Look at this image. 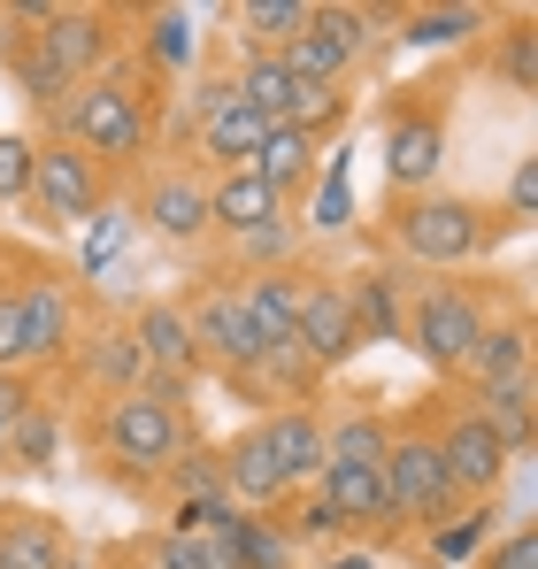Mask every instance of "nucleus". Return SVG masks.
<instances>
[{"label":"nucleus","instance_id":"nucleus-1","mask_svg":"<svg viewBox=\"0 0 538 569\" xmlns=\"http://www.w3.org/2000/svg\"><path fill=\"white\" fill-rule=\"evenodd\" d=\"M316 470H323V416L316 408H277L223 447L216 485H223L231 508H269V500L300 492Z\"/></svg>","mask_w":538,"mask_h":569},{"label":"nucleus","instance_id":"nucleus-2","mask_svg":"<svg viewBox=\"0 0 538 569\" xmlns=\"http://www.w3.org/2000/svg\"><path fill=\"white\" fill-rule=\"evenodd\" d=\"M100 455L123 477H162L185 462L192 423H185V385H139V392H108L100 400Z\"/></svg>","mask_w":538,"mask_h":569},{"label":"nucleus","instance_id":"nucleus-3","mask_svg":"<svg viewBox=\"0 0 538 569\" xmlns=\"http://www.w3.org/2000/svg\"><path fill=\"white\" fill-rule=\"evenodd\" d=\"M62 116V139L70 147H86L92 162L108 170H131V162H147L155 154V93H139L131 78H116V70H100V78H86L78 93L54 108Z\"/></svg>","mask_w":538,"mask_h":569},{"label":"nucleus","instance_id":"nucleus-4","mask_svg":"<svg viewBox=\"0 0 538 569\" xmlns=\"http://www.w3.org/2000/svg\"><path fill=\"white\" fill-rule=\"evenodd\" d=\"M385 439H392L385 416L323 423V470H316V492L331 500V516H339L347 531H385Z\"/></svg>","mask_w":538,"mask_h":569},{"label":"nucleus","instance_id":"nucleus-5","mask_svg":"<svg viewBox=\"0 0 538 569\" xmlns=\"http://www.w3.org/2000/svg\"><path fill=\"white\" fill-rule=\"evenodd\" d=\"M392 247L424 270H461L492 247V231H485V208L461 192H400L392 200Z\"/></svg>","mask_w":538,"mask_h":569},{"label":"nucleus","instance_id":"nucleus-6","mask_svg":"<svg viewBox=\"0 0 538 569\" xmlns=\"http://www.w3.org/2000/svg\"><path fill=\"white\" fill-rule=\"evenodd\" d=\"M454 508H461V492L447 477L439 439L424 423L392 431L385 439V531H431V523H447Z\"/></svg>","mask_w":538,"mask_h":569},{"label":"nucleus","instance_id":"nucleus-7","mask_svg":"<svg viewBox=\"0 0 538 569\" xmlns=\"http://www.w3.org/2000/svg\"><path fill=\"white\" fill-rule=\"evenodd\" d=\"M485 292H469V284H454V278H431V284H416L408 292V308H400V339L439 370V378H454L461 370V355L485 339Z\"/></svg>","mask_w":538,"mask_h":569},{"label":"nucleus","instance_id":"nucleus-8","mask_svg":"<svg viewBox=\"0 0 538 569\" xmlns=\"http://www.w3.org/2000/svg\"><path fill=\"white\" fill-rule=\"evenodd\" d=\"M78 331V308H70V284L62 278H23L0 284V370H31V362H54Z\"/></svg>","mask_w":538,"mask_h":569},{"label":"nucleus","instance_id":"nucleus-9","mask_svg":"<svg viewBox=\"0 0 538 569\" xmlns=\"http://www.w3.org/2000/svg\"><path fill=\"white\" fill-rule=\"evenodd\" d=\"M31 200H39L47 223H92L100 200H108V170L92 162L86 147H70L62 131L31 139Z\"/></svg>","mask_w":538,"mask_h":569},{"label":"nucleus","instance_id":"nucleus-10","mask_svg":"<svg viewBox=\"0 0 538 569\" xmlns=\"http://www.w3.org/2000/svg\"><path fill=\"white\" fill-rule=\"evenodd\" d=\"M185 323H192L200 362H216L223 378H255V362L269 355L262 339H255V323H247V308H239V284H208V292L185 308Z\"/></svg>","mask_w":538,"mask_h":569},{"label":"nucleus","instance_id":"nucleus-11","mask_svg":"<svg viewBox=\"0 0 538 569\" xmlns=\"http://www.w3.org/2000/svg\"><path fill=\"white\" fill-rule=\"evenodd\" d=\"M292 347L316 362V370H339L361 355V323H355V300L339 278H316L300 284V316H292Z\"/></svg>","mask_w":538,"mask_h":569},{"label":"nucleus","instance_id":"nucleus-12","mask_svg":"<svg viewBox=\"0 0 538 569\" xmlns=\"http://www.w3.org/2000/svg\"><path fill=\"white\" fill-rule=\"evenodd\" d=\"M431 439H439V455H447V477H454V492H461V500H492V492H500V477H508V462H516V455L492 439V423H485L477 408H454Z\"/></svg>","mask_w":538,"mask_h":569},{"label":"nucleus","instance_id":"nucleus-13","mask_svg":"<svg viewBox=\"0 0 538 569\" xmlns=\"http://www.w3.org/2000/svg\"><path fill=\"white\" fill-rule=\"evenodd\" d=\"M31 39H39V54H47V62L62 70V86L78 93L86 78H100V70H108V47H116V16H108V8H54V16H47V23H39Z\"/></svg>","mask_w":538,"mask_h":569},{"label":"nucleus","instance_id":"nucleus-14","mask_svg":"<svg viewBox=\"0 0 538 569\" xmlns=\"http://www.w3.org/2000/svg\"><path fill=\"white\" fill-rule=\"evenodd\" d=\"M439 162H447V123L400 108V116L385 123V178H392V192H431Z\"/></svg>","mask_w":538,"mask_h":569},{"label":"nucleus","instance_id":"nucleus-15","mask_svg":"<svg viewBox=\"0 0 538 569\" xmlns=\"http://www.w3.org/2000/svg\"><path fill=\"white\" fill-rule=\"evenodd\" d=\"M262 139H269V123L239 93H231V86H200V154H208V162L247 170Z\"/></svg>","mask_w":538,"mask_h":569},{"label":"nucleus","instance_id":"nucleus-16","mask_svg":"<svg viewBox=\"0 0 538 569\" xmlns=\"http://www.w3.org/2000/svg\"><path fill=\"white\" fill-rule=\"evenodd\" d=\"M139 216H147L162 239L192 247V239L208 231V186H200V178H185V170H155V178L139 186Z\"/></svg>","mask_w":538,"mask_h":569},{"label":"nucleus","instance_id":"nucleus-17","mask_svg":"<svg viewBox=\"0 0 538 569\" xmlns=\"http://www.w3.org/2000/svg\"><path fill=\"white\" fill-rule=\"evenodd\" d=\"M131 339H139V355H147V370H162V378H192L200 370V347H192V323H185L178 300H147L139 316H131Z\"/></svg>","mask_w":538,"mask_h":569},{"label":"nucleus","instance_id":"nucleus-18","mask_svg":"<svg viewBox=\"0 0 538 569\" xmlns=\"http://www.w3.org/2000/svg\"><path fill=\"white\" fill-rule=\"evenodd\" d=\"M454 378L469 385V392H492V385L531 378V323H524V316H516V323H485V339L461 355Z\"/></svg>","mask_w":538,"mask_h":569},{"label":"nucleus","instance_id":"nucleus-19","mask_svg":"<svg viewBox=\"0 0 538 569\" xmlns=\"http://www.w3.org/2000/svg\"><path fill=\"white\" fill-rule=\"evenodd\" d=\"M70 531L47 508H0V569H62Z\"/></svg>","mask_w":538,"mask_h":569},{"label":"nucleus","instance_id":"nucleus-20","mask_svg":"<svg viewBox=\"0 0 538 569\" xmlns=\"http://www.w3.org/2000/svg\"><path fill=\"white\" fill-rule=\"evenodd\" d=\"M285 200L255 178V170H223L216 186H208V231H231V239H247V231H262V223H285L277 216Z\"/></svg>","mask_w":538,"mask_h":569},{"label":"nucleus","instance_id":"nucleus-21","mask_svg":"<svg viewBox=\"0 0 538 569\" xmlns=\"http://www.w3.org/2000/svg\"><path fill=\"white\" fill-rule=\"evenodd\" d=\"M231 93H239L269 131H277V123H292V108H300L308 86L285 70V54H247V62H239V78H231Z\"/></svg>","mask_w":538,"mask_h":569},{"label":"nucleus","instance_id":"nucleus-22","mask_svg":"<svg viewBox=\"0 0 538 569\" xmlns=\"http://www.w3.org/2000/svg\"><path fill=\"white\" fill-rule=\"evenodd\" d=\"M239 308H247V323H255V339H262V347H292L300 278H285V270H255V278L239 284Z\"/></svg>","mask_w":538,"mask_h":569},{"label":"nucleus","instance_id":"nucleus-23","mask_svg":"<svg viewBox=\"0 0 538 569\" xmlns=\"http://www.w3.org/2000/svg\"><path fill=\"white\" fill-rule=\"evenodd\" d=\"M308 16H316V0H239L231 8V31H239L247 54H277L285 39L308 31Z\"/></svg>","mask_w":538,"mask_h":569},{"label":"nucleus","instance_id":"nucleus-24","mask_svg":"<svg viewBox=\"0 0 538 569\" xmlns=\"http://www.w3.org/2000/svg\"><path fill=\"white\" fill-rule=\"evenodd\" d=\"M247 170H255L277 200H285V192H308V178H316V139H308V131H292V123H277L262 147H255V162H247Z\"/></svg>","mask_w":538,"mask_h":569},{"label":"nucleus","instance_id":"nucleus-25","mask_svg":"<svg viewBox=\"0 0 538 569\" xmlns=\"http://www.w3.org/2000/svg\"><path fill=\"white\" fill-rule=\"evenodd\" d=\"M469 408L492 423V439H500L508 455H531V431H538V392H531V378L492 385V392H477Z\"/></svg>","mask_w":538,"mask_h":569},{"label":"nucleus","instance_id":"nucleus-26","mask_svg":"<svg viewBox=\"0 0 538 569\" xmlns=\"http://www.w3.org/2000/svg\"><path fill=\"white\" fill-rule=\"evenodd\" d=\"M54 455H62V423H54V408L23 400V408L8 416V470H54Z\"/></svg>","mask_w":538,"mask_h":569},{"label":"nucleus","instance_id":"nucleus-27","mask_svg":"<svg viewBox=\"0 0 538 569\" xmlns=\"http://www.w3.org/2000/svg\"><path fill=\"white\" fill-rule=\"evenodd\" d=\"M347 300H355V323H361V347L369 339H400V278L392 270H361V284H347Z\"/></svg>","mask_w":538,"mask_h":569},{"label":"nucleus","instance_id":"nucleus-28","mask_svg":"<svg viewBox=\"0 0 538 569\" xmlns=\"http://www.w3.org/2000/svg\"><path fill=\"white\" fill-rule=\"evenodd\" d=\"M86 378L108 385V392H139V385H147V355H139L131 323H123V331H100L86 347Z\"/></svg>","mask_w":538,"mask_h":569},{"label":"nucleus","instance_id":"nucleus-29","mask_svg":"<svg viewBox=\"0 0 538 569\" xmlns=\"http://www.w3.org/2000/svg\"><path fill=\"white\" fill-rule=\"evenodd\" d=\"M477 31H492L485 8H408V16H400V39H408V47H461V39H477Z\"/></svg>","mask_w":538,"mask_h":569},{"label":"nucleus","instance_id":"nucleus-30","mask_svg":"<svg viewBox=\"0 0 538 569\" xmlns=\"http://www.w3.org/2000/svg\"><path fill=\"white\" fill-rule=\"evenodd\" d=\"M485 62H492V78H500L508 93H538V31L531 23H508Z\"/></svg>","mask_w":538,"mask_h":569},{"label":"nucleus","instance_id":"nucleus-31","mask_svg":"<svg viewBox=\"0 0 538 569\" xmlns=\"http://www.w3.org/2000/svg\"><path fill=\"white\" fill-rule=\"evenodd\" d=\"M192 47H200V39H192V16H185V8H155V16H147V54H155V78H178L185 62H192Z\"/></svg>","mask_w":538,"mask_h":569},{"label":"nucleus","instance_id":"nucleus-32","mask_svg":"<svg viewBox=\"0 0 538 569\" xmlns=\"http://www.w3.org/2000/svg\"><path fill=\"white\" fill-rule=\"evenodd\" d=\"M255 385H269L277 400H300V408H308V385H316V362H308L300 347H269L262 362H255Z\"/></svg>","mask_w":538,"mask_h":569},{"label":"nucleus","instance_id":"nucleus-33","mask_svg":"<svg viewBox=\"0 0 538 569\" xmlns=\"http://www.w3.org/2000/svg\"><path fill=\"white\" fill-rule=\"evenodd\" d=\"M308 31H323V39L355 62L361 47H369V8H339V0H331V8H316V16H308Z\"/></svg>","mask_w":538,"mask_h":569},{"label":"nucleus","instance_id":"nucleus-34","mask_svg":"<svg viewBox=\"0 0 538 569\" xmlns=\"http://www.w3.org/2000/svg\"><path fill=\"white\" fill-rule=\"evenodd\" d=\"M0 200H31V139L0 131Z\"/></svg>","mask_w":538,"mask_h":569},{"label":"nucleus","instance_id":"nucleus-35","mask_svg":"<svg viewBox=\"0 0 538 569\" xmlns=\"http://www.w3.org/2000/svg\"><path fill=\"white\" fill-rule=\"evenodd\" d=\"M485 523H492V500L485 508H469V516H447V531H431V555H447V562H461L477 539H485Z\"/></svg>","mask_w":538,"mask_h":569},{"label":"nucleus","instance_id":"nucleus-36","mask_svg":"<svg viewBox=\"0 0 538 569\" xmlns=\"http://www.w3.org/2000/svg\"><path fill=\"white\" fill-rule=\"evenodd\" d=\"M131 247V216H92V239H86V270H108L116 254Z\"/></svg>","mask_w":538,"mask_h":569},{"label":"nucleus","instance_id":"nucleus-37","mask_svg":"<svg viewBox=\"0 0 538 569\" xmlns=\"http://www.w3.org/2000/svg\"><path fill=\"white\" fill-rule=\"evenodd\" d=\"M170 569H231V555L208 531H170Z\"/></svg>","mask_w":538,"mask_h":569},{"label":"nucleus","instance_id":"nucleus-38","mask_svg":"<svg viewBox=\"0 0 538 569\" xmlns=\"http://www.w3.org/2000/svg\"><path fill=\"white\" fill-rule=\"evenodd\" d=\"M477 569H538V539L531 531H508V539H492L477 555Z\"/></svg>","mask_w":538,"mask_h":569},{"label":"nucleus","instance_id":"nucleus-39","mask_svg":"<svg viewBox=\"0 0 538 569\" xmlns=\"http://www.w3.org/2000/svg\"><path fill=\"white\" fill-rule=\"evenodd\" d=\"M239 254H255V262L277 270V262L292 254V223H262V231H247V239H239Z\"/></svg>","mask_w":538,"mask_h":569},{"label":"nucleus","instance_id":"nucleus-40","mask_svg":"<svg viewBox=\"0 0 538 569\" xmlns=\"http://www.w3.org/2000/svg\"><path fill=\"white\" fill-rule=\"evenodd\" d=\"M538 216V162H516L508 178V223H531Z\"/></svg>","mask_w":538,"mask_h":569},{"label":"nucleus","instance_id":"nucleus-41","mask_svg":"<svg viewBox=\"0 0 538 569\" xmlns=\"http://www.w3.org/2000/svg\"><path fill=\"white\" fill-rule=\"evenodd\" d=\"M339 531H347V523H339V516H331V500L316 492V500L300 508V539H339Z\"/></svg>","mask_w":538,"mask_h":569},{"label":"nucleus","instance_id":"nucleus-42","mask_svg":"<svg viewBox=\"0 0 538 569\" xmlns=\"http://www.w3.org/2000/svg\"><path fill=\"white\" fill-rule=\"evenodd\" d=\"M316 223H347V178L323 186V216H316Z\"/></svg>","mask_w":538,"mask_h":569},{"label":"nucleus","instance_id":"nucleus-43","mask_svg":"<svg viewBox=\"0 0 538 569\" xmlns=\"http://www.w3.org/2000/svg\"><path fill=\"white\" fill-rule=\"evenodd\" d=\"M16 47H23V16H16V8H0V62H8Z\"/></svg>","mask_w":538,"mask_h":569},{"label":"nucleus","instance_id":"nucleus-44","mask_svg":"<svg viewBox=\"0 0 538 569\" xmlns=\"http://www.w3.org/2000/svg\"><path fill=\"white\" fill-rule=\"evenodd\" d=\"M131 569H170V539H147V547L131 555Z\"/></svg>","mask_w":538,"mask_h":569},{"label":"nucleus","instance_id":"nucleus-45","mask_svg":"<svg viewBox=\"0 0 538 569\" xmlns=\"http://www.w3.org/2000/svg\"><path fill=\"white\" fill-rule=\"evenodd\" d=\"M331 569H377V562H369V555H361V562H355V555H347V562H331Z\"/></svg>","mask_w":538,"mask_h":569},{"label":"nucleus","instance_id":"nucleus-46","mask_svg":"<svg viewBox=\"0 0 538 569\" xmlns=\"http://www.w3.org/2000/svg\"><path fill=\"white\" fill-rule=\"evenodd\" d=\"M62 569H92V562H78V555H70V562H62Z\"/></svg>","mask_w":538,"mask_h":569}]
</instances>
